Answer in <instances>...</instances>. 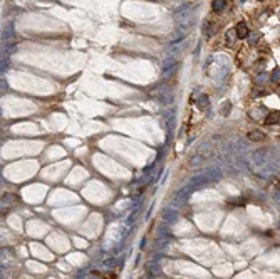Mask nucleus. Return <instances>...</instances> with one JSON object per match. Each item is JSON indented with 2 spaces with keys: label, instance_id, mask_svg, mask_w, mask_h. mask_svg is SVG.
<instances>
[{
  "label": "nucleus",
  "instance_id": "7",
  "mask_svg": "<svg viewBox=\"0 0 280 279\" xmlns=\"http://www.w3.org/2000/svg\"><path fill=\"white\" fill-rule=\"evenodd\" d=\"M198 103H200V108H201V109H203V108H208V98H206V96L200 98Z\"/></svg>",
  "mask_w": 280,
  "mask_h": 279
},
{
  "label": "nucleus",
  "instance_id": "5",
  "mask_svg": "<svg viewBox=\"0 0 280 279\" xmlns=\"http://www.w3.org/2000/svg\"><path fill=\"white\" fill-rule=\"evenodd\" d=\"M225 7H227V0H213V2H212V10L215 14L223 12Z\"/></svg>",
  "mask_w": 280,
  "mask_h": 279
},
{
  "label": "nucleus",
  "instance_id": "8",
  "mask_svg": "<svg viewBox=\"0 0 280 279\" xmlns=\"http://www.w3.org/2000/svg\"><path fill=\"white\" fill-rule=\"evenodd\" d=\"M278 77H280V69H275V71H273V74H272V77H270V79H272V81H277Z\"/></svg>",
  "mask_w": 280,
  "mask_h": 279
},
{
  "label": "nucleus",
  "instance_id": "9",
  "mask_svg": "<svg viewBox=\"0 0 280 279\" xmlns=\"http://www.w3.org/2000/svg\"><path fill=\"white\" fill-rule=\"evenodd\" d=\"M104 279H116V272H107V276H104Z\"/></svg>",
  "mask_w": 280,
  "mask_h": 279
},
{
  "label": "nucleus",
  "instance_id": "4",
  "mask_svg": "<svg viewBox=\"0 0 280 279\" xmlns=\"http://www.w3.org/2000/svg\"><path fill=\"white\" fill-rule=\"evenodd\" d=\"M203 31H205V34L208 37H212L215 32H217V24L215 22H212V20H206L205 24H203Z\"/></svg>",
  "mask_w": 280,
  "mask_h": 279
},
{
  "label": "nucleus",
  "instance_id": "6",
  "mask_svg": "<svg viewBox=\"0 0 280 279\" xmlns=\"http://www.w3.org/2000/svg\"><path fill=\"white\" fill-rule=\"evenodd\" d=\"M235 39H238L237 31H235V29H230V31L227 32V46H228V47H232V46H233Z\"/></svg>",
  "mask_w": 280,
  "mask_h": 279
},
{
  "label": "nucleus",
  "instance_id": "3",
  "mask_svg": "<svg viewBox=\"0 0 280 279\" xmlns=\"http://www.w3.org/2000/svg\"><path fill=\"white\" fill-rule=\"evenodd\" d=\"M263 123L265 125H278L280 123V113L278 111H272V113H268L267 116H265V120H263Z\"/></svg>",
  "mask_w": 280,
  "mask_h": 279
},
{
  "label": "nucleus",
  "instance_id": "11",
  "mask_svg": "<svg viewBox=\"0 0 280 279\" xmlns=\"http://www.w3.org/2000/svg\"><path fill=\"white\" fill-rule=\"evenodd\" d=\"M278 15H280V14H278Z\"/></svg>",
  "mask_w": 280,
  "mask_h": 279
},
{
  "label": "nucleus",
  "instance_id": "1",
  "mask_svg": "<svg viewBox=\"0 0 280 279\" xmlns=\"http://www.w3.org/2000/svg\"><path fill=\"white\" fill-rule=\"evenodd\" d=\"M248 140L255 141V143H262V141L267 140V135H265L263 131H260V130H253V131L248 133Z\"/></svg>",
  "mask_w": 280,
  "mask_h": 279
},
{
  "label": "nucleus",
  "instance_id": "2",
  "mask_svg": "<svg viewBox=\"0 0 280 279\" xmlns=\"http://www.w3.org/2000/svg\"><path fill=\"white\" fill-rule=\"evenodd\" d=\"M235 31H237L238 39H247V37L250 36L248 27H247V24H245V22H238V24H237V27H235Z\"/></svg>",
  "mask_w": 280,
  "mask_h": 279
},
{
  "label": "nucleus",
  "instance_id": "10",
  "mask_svg": "<svg viewBox=\"0 0 280 279\" xmlns=\"http://www.w3.org/2000/svg\"><path fill=\"white\" fill-rule=\"evenodd\" d=\"M188 2H190V3H196L198 0H188Z\"/></svg>",
  "mask_w": 280,
  "mask_h": 279
}]
</instances>
